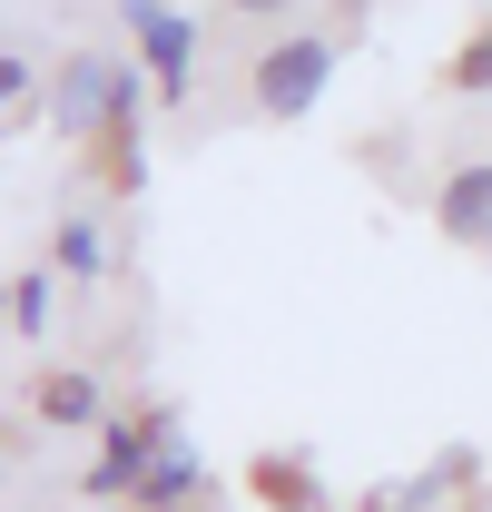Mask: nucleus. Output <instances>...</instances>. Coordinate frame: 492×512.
<instances>
[{"label": "nucleus", "mask_w": 492, "mask_h": 512, "mask_svg": "<svg viewBox=\"0 0 492 512\" xmlns=\"http://www.w3.org/2000/svg\"><path fill=\"white\" fill-rule=\"evenodd\" d=\"M0 473H10V463H0Z\"/></svg>", "instance_id": "nucleus-12"}, {"label": "nucleus", "mask_w": 492, "mask_h": 512, "mask_svg": "<svg viewBox=\"0 0 492 512\" xmlns=\"http://www.w3.org/2000/svg\"><path fill=\"white\" fill-rule=\"evenodd\" d=\"M325 79H335V40H325V30H286V40L256 60V109H266V119H306L315 99H325Z\"/></svg>", "instance_id": "nucleus-1"}, {"label": "nucleus", "mask_w": 492, "mask_h": 512, "mask_svg": "<svg viewBox=\"0 0 492 512\" xmlns=\"http://www.w3.org/2000/svg\"><path fill=\"white\" fill-rule=\"evenodd\" d=\"M433 217H443V237H463V247H492V158L453 168V178H443V197H433Z\"/></svg>", "instance_id": "nucleus-4"}, {"label": "nucleus", "mask_w": 492, "mask_h": 512, "mask_svg": "<svg viewBox=\"0 0 492 512\" xmlns=\"http://www.w3.org/2000/svg\"><path fill=\"white\" fill-rule=\"evenodd\" d=\"M453 89H463V99H492V30L463 50V60H453Z\"/></svg>", "instance_id": "nucleus-9"}, {"label": "nucleus", "mask_w": 492, "mask_h": 512, "mask_svg": "<svg viewBox=\"0 0 492 512\" xmlns=\"http://www.w3.org/2000/svg\"><path fill=\"white\" fill-rule=\"evenodd\" d=\"M40 424H50V434H79V424H109V414H99V375H79V365L40 375Z\"/></svg>", "instance_id": "nucleus-5"}, {"label": "nucleus", "mask_w": 492, "mask_h": 512, "mask_svg": "<svg viewBox=\"0 0 492 512\" xmlns=\"http://www.w3.org/2000/svg\"><path fill=\"white\" fill-rule=\"evenodd\" d=\"M227 10H246V20H286L296 0H227Z\"/></svg>", "instance_id": "nucleus-10"}, {"label": "nucleus", "mask_w": 492, "mask_h": 512, "mask_svg": "<svg viewBox=\"0 0 492 512\" xmlns=\"http://www.w3.org/2000/svg\"><path fill=\"white\" fill-rule=\"evenodd\" d=\"M10 325H20V335L50 325V276H20V286H10Z\"/></svg>", "instance_id": "nucleus-8"}, {"label": "nucleus", "mask_w": 492, "mask_h": 512, "mask_svg": "<svg viewBox=\"0 0 492 512\" xmlns=\"http://www.w3.org/2000/svg\"><path fill=\"white\" fill-rule=\"evenodd\" d=\"M20 89H30V69H20V60H0V109H10Z\"/></svg>", "instance_id": "nucleus-11"}, {"label": "nucleus", "mask_w": 492, "mask_h": 512, "mask_svg": "<svg viewBox=\"0 0 492 512\" xmlns=\"http://www.w3.org/2000/svg\"><path fill=\"white\" fill-rule=\"evenodd\" d=\"M128 30H138V50H148V79H158V99H187L197 20H187V10H168V0H128Z\"/></svg>", "instance_id": "nucleus-3"}, {"label": "nucleus", "mask_w": 492, "mask_h": 512, "mask_svg": "<svg viewBox=\"0 0 492 512\" xmlns=\"http://www.w3.org/2000/svg\"><path fill=\"white\" fill-rule=\"evenodd\" d=\"M60 276H79V286L109 276V237H99L89 217H60Z\"/></svg>", "instance_id": "nucleus-7"}, {"label": "nucleus", "mask_w": 492, "mask_h": 512, "mask_svg": "<svg viewBox=\"0 0 492 512\" xmlns=\"http://www.w3.org/2000/svg\"><path fill=\"white\" fill-rule=\"evenodd\" d=\"M178 444V414H109V453H99V473H89V493H109L128 503L138 483H148V463Z\"/></svg>", "instance_id": "nucleus-2"}, {"label": "nucleus", "mask_w": 492, "mask_h": 512, "mask_svg": "<svg viewBox=\"0 0 492 512\" xmlns=\"http://www.w3.org/2000/svg\"><path fill=\"white\" fill-rule=\"evenodd\" d=\"M187 493H197V453H187V444H168L158 463H148V483H138L128 503H148V512H178Z\"/></svg>", "instance_id": "nucleus-6"}]
</instances>
